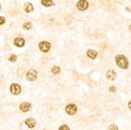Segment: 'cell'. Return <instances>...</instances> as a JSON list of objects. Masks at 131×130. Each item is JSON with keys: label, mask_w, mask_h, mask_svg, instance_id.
Wrapping results in <instances>:
<instances>
[{"label": "cell", "mask_w": 131, "mask_h": 130, "mask_svg": "<svg viewBox=\"0 0 131 130\" xmlns=\"http://www.w3.org/2000/svg\"><path fill=\"white\" fill-rule=\"evenodd\" d=\"M115 60H116V65L118 66L119 68L122 70H126L129 68V60H128L127 57L122 54H118L115 57Z\"/></svg>", "instance_id": "1"}, {"label": "cell", "mask_w": 131, "mask_h": 130, "mask_svg": "<svg viewBox=\"0 0 131 130\" xmlns=\"http://www.w3.org/2000/svg\"><path fill=\"white\" fill-rule=\"evenodd\" d=\"M77 110H78V107L75 104H69L65 107V112L68 115H75L77 113Z\"/></svg>", "instance_id": "2"}, {"label": "cell", "mask_w": 131, "mask_h": 130, "mask_svg": "<svg viewBox=\"0 0 131 130\" xmlns=\"http://www.w3.org/2000/svg\"><path fill=\"white\" fill-rule=\"evenodd\" d=\"M38 77V73L34 69H29L26 73V78L29 82H35Z\"/></svg>", "instance_id": "3"}, {"label": "cell", "mask_w": 131, "mask_h": 130, "mask_svg": "<svg viewBox=\"0 0 131 130\" xmlns=\"http://www.w3.org/2000/svg\"><path fill=\"white\" fill-rule=\"evenodd\" d=\"M50 47H51L50 43L49 42H46V41L41 42L39 44V50H41L42 53H48L50 50Z\"/></svg>", "instance_id": "4"}, {"label": "cell", "mask_w": 131, "mask_h": 130, "mask_svg": "<svg viewBox=\"0 0 131 130\" xmlns=\"http://www.w3.org/2000/svg\"><path fill=\"white\" fill-rule=\"evenodd\" d=\"M10 91L13 95H19L21 92V87L19 84L13 83L10 87Z\"/></svg>", "instance_id": "5"}, {"label": "cell", "mask_w": 131, "mask_h": 130, "mask_svg": "<svg viewBox=\"0 0 131 130\" xmlns=\"http://www.w3.org/2000/svg\"><path fill=\"white\" fill-rule=\"evenodd\" d=\"M89 6V4H88L87 1L86 0H79V1L77 2V8L78 10H81V11H84L86 10Z\"/></svg>", "instance_id": "6"}, {"label": "cell", "mask_w": 131, "mask_h": 130, "mask_svg": "<svg viewBox=\"0 0 131 130\" xmlns=\"http://www.w3.org/2000/svg\"><path fill=\"white\" fill-rule=\"evenodd\" d=\"M106 77H107V78H108V80L115 81L116 79V78H117V72L115 71L114 69L108 70V71H107Z\"/></svg>", "instance_id": "7"}, {"label": "cell", "mask_w": 131, "mask_h": 130, "mask_svg": "<svg viewBox=\"0 0 131 130\" xmlns=\"http://www.w3.org/2000/svg\"><path fill=\"white\" fill-rule=\"evenodd\" d=\"M19 108L22 112H28L31 108V104L28 102H24L20 105Z\"/></svg>", "instance_id": "8"}, {"label": "cell", "mask_w": 131, "mask_h": 130, "mask_svg": "<svg viewBox=\"0 0 131 130\" xmlns=\"http://www.w3.org/2000/svg\"><path fill=\"white\" fill-rule=\"evenodd\" d=\"M25 124L29 129H33L36 125V121L32 118H28L25 121Z\"/></svg>", "instance_id": "9"}, {"label": "cell", "mask_w": 131, "mask_h": 130, "mask_svg": "<svg viewBox=\"0 0 131 130\" xmlns=\"http://www.w3.org/2000/svg\"><path fill=\"white\" fill-rule=\"evenodd\" d=\"M14 45L17 47H23L25 45V40L20 37L16 38L14 39Z\"/></svg>", "instance_id": "10"}, {"label": "cell", "mask_w": 131, "mask_h": 130, "mask_svg": "<svg viewBox=\"0 0 131 130\" xmlns=\"http://www.w3.org/2000/svg\"><path fill=\"white\" fill-rule=\"evenodd\" d=\"M98 55L97 52L94 50H88L86 52V56L91 60H95Z\"/></svg>", "instance_id": "11"}, {"label": "cell", "mask_w": 131, "mask_h": 130, "mask_svg": "<svg viewBox=\"0 0 131 130\" xmlns=\"http://www.w3.org/2000/svg\"><path fill=\"white\" fill-rule=\"evenodd\" d=\"M34 10V7L32 6V4L30 3V2H27L25 5V11L26 13H31Z\"/></svg>", "instance_id": "12"}, {"label": "cell", "mask_w": 131, "mask_h": 130, "mask_svg": "<svg viewBox=\"0 0 131 130\" xmlns=\"http://www.w3.org/2000/svg\"><path fill=\"white\" fill-rule=\"evenodd\" d=\"M51 72L53 75H58L60 73V68L59 66H53L51 68Z\"/></svg>", "instance_id": "13"}, {"label": "cell", "mask_w": 131, "mask_h": 130, "mask_svg": "<svg viewBox=\"0 0 131 130\" xmlns=\"http://www.w3.org/2000/svg\"><path fill=\"white\" fill-rule=\"evenodd\" d=\"M42 4L44 6L46 7H49L53 5V1L52 0H42Z\"/></svg>", "instance_id": "14"}, {"label": "cell", "mask_w": 131, "mask_h": 130, "mask_svg": "<svg viewBox=\"0 0 131 130\" xmlns=\"http://www.w3.org/2000/svg\"><path fill=\"white\" fill-rule=\"evenodd\" d=\"M23 28L28 31V30H31L32 28V24L31 22H25L23 24Z\"/></svg>", "instance_id": "15"}, {"label": "cell", "mask_w": 131, "mask_h": 130, "mask_svg": "<svg viewBox=\"0 0 131 130\" xmlns=\"http://www.w3.org/2000/svg\"><path fill=\"white\" fill-rule=\"evenodd\" d=\"M17 60V56L15 55V54H12V55L9 57V60L10 62H13V63L16 62V60Z\"/></svg>", "instance_id": "16"}, {"label": "cell", "mask_w": 131, "mask_h": 130, "mask_svg": "<svg viewBox=\"0 0 131 130\" xmlns=\"http://www.w3.org/2000/svg\"><path fill=\"white\" fill-rule=\"evenodd\" d=\"M108 129L109 130H119V128H118V126H117V125H116V124H111V125H109Z\"/></svg>", "instance_id": "17"}, {"label": "cell", "mask_w": 131, "mask_h": 130, "mask_svg": "<svg viewBox=\"0 0 131 130\" xmlns=\"http://www.w3.org/2000/svg\"><path fill=\"white\" fill-rule=\"evenodd\" d=\"M58 130H70V128H69L68 125H62L59 127Z\"/></svg>", "instance_id": "18"}, {"label": "cell", "mask_w": 131, "mask_h": 130, "mask_svg": "<svg viewBox=\"0 0 131 130\" xmlns=\"http://www.w3.org/2000/svg\"><path fill=\"white\" fill-rule=\"evenodd\" d=\"M109 92H111V93H116V90H117V87L116 85H111L110 87H109Z\"/></svg>", "instance_id": "19"}, {"label": "cell", "mask_w": 131, "mask_h": 130, "mask_svg": "<svg viewBox=\"0 0 131 130\" xmlns=\"http://www.w3.org/2000/svg\"><path fill=\"white\" fill-rule=\"evenodd\" d=\"M5 22H6V19H5L3 17H2V16H0V25L4 24Z\"/></svg>", "instance_id": "20"}, {"label": "cell", "mask_w": 131, "mask_h": 130, "mask_svg": "<svg viewBox=\"0 0 131 130\" xmlns=\"http://www.w3.org/2000/svg\"><path fill=\"white\" fill-rule=\"evenodd\" d=\"M128 107H129L130 110H131V100L129 101V103H128Z\"/></svg>", "instance_id": "21"}, {"label": "cell", "mask_w": 131, "mask_h": 130, "mask_svg": "<svg viewBox=\"0 0 131 130\" xmlns=\"http://www.w3.org/2000/svg\"><path fill=\"white\" fill-rule=\"evenodd\" d=\"M129 29L131 31V25H130V26H129Z\"/></svg>", "instance_id": "22"}, {"label": "cell", "mask_w": 131, "mask_h": 130, "mask_svg": "<svg viewBox=\"0 0 131 130\" xmlns=\"http://www.w3.org/2000/svg\"><path fill=\"white\" fill-rule=\"evenodd\" d=\"M0 9H1V6H0Z\"/></svg>", "instance_id": "23"}, {"label": "cell", "mask_w": 131, "mask_h": 130, "mask_svg": "<svg viewBox=\"0 0 131 130\" xmlns=\"http://www.w3.org/2000/svg\"><path fill=\"white\" fill-rule=\"evenodd\" d=\"M45 130H46V129H45Z\"/></svg>", "instance_id": "24"}]
</instances>
